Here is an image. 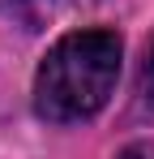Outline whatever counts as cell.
I'll return each instance as SVG.
<instances>
[{"label":"cell","mask_w":154,"mask_h":159,"mask_svg":"<svg viewBox=\"0 0 154 159\" xmlns=\"http://www.w3.org/2000/svg\"><path fill=\"white\" fill-rule=\"evenodd\" d=\"M0 13L9 22H17L26 30H39L43 13H47V0H0Z\"/></svg>","instance_id":"2"},{"label":"cell","mask_w":154,"mask_h":159,"mask_svg":"<svg viewBox=\"0 0 154 159\" xmlns=\"http://www.w3.org/2000/svg\"><path fill=\"white\" fill-rule=\"evenodd\" d=\"M116 159H154V142H133V146H124Z\"/></svg>","instance_id":"4"},{"label":"cell","mask_w":154,"mask_h":159,"mask_svg":"<svg viewBox=\"0 0 154 159\" xmlns=\"http://www.w3.org/2000/svg\"><path fill=\"white\" fill-rule=\"evenodd\" d=\"M141 95L154 103V39L146 43V56H141Z\"/></svg>","instance_id":"3"},{"label":"cell","mask_w":154,"mask_h":159,"mask_svg":"<svg viewBox=\"0 0 154 159\" xmlns=\"http://www.w3.org/2000/svg\"><path fill=\"white\" fill-rule=\"evenodd\" d=\"M124 43L116 30H73L56 39L34 73V112L51 125H77L99 116L116 78Z\"/></svg>","instance_id":"1"}]
</instances>
